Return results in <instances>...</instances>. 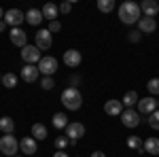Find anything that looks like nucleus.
Listing matches in <instances>:
<instances>
[{
  "label": "nucleus",
  "mask_w": 159,
  "mask_h": 157,
  "mask_svg": "<svg viewBox=\"0 0 159 157\" xmlns=\"http://www.w3.org/2000/svg\"><path fill=\"white\" fill-rule=\"evenodd\" d=\"M157 109H159V100H157Z\"/></svg>",
  "instance_id": "obj_42"
},
{
  "label": "nucleus",
  "mask_w": 159,
  "mask_h": 157,
  "mask_svg": "<svg viewBox=\"0 0 159 157\" xmlns=\"http://www.w3.org/2000/svg\"><path fill=\"white\" fill-rule=\"evenodd\" d=\"M144 151H147L148 155L157 157L159 155V138H155V136L147 138V140H144Z\"/></svg>",
  "instance_id": "obj_20"
},
{
  "label": "nucleus",
  "mask_w": 159,
  "mask_h": 157,
  "mask_svg": "<svg viewBox=\"0 0 159 157\" xmlns=\"http://www.w3.org/2000/svg\"><path fill=\"white\" fill-rule=\"evenodd\" d=\"M38 72L45 74V76H53V74L57 72V60L53 55L40 58V62H38Z\"/></svg>",
  "instance_id": "obj_4"
},
{
  "label": "nucleus",
  "mask_w": 159,
  "mask_h": 157,
  "mask_svg": "<svg viewBox=\"0 0 159 157\" xmlns=\"http://www.w3.org/2000/svg\"><path fill=\"white\" fill-rule=\"evenodd\" d=\"M9 38H11V43L15 47L24 49L28 45V34H25L21 28H11V32H9Z\"/></svg>",
  "instance_id": "obj_11"
},
{
  "label": "nucleus",
  "mask_w": 159,
  "mask_h": 157,
  "mask_svg": "<svg viewBox=\"0 0 159 157\" xmlns=\"http://www.w3.org/2000/svg\"><path fill=\"white\" fill-rule=\"evenodd\" d=\"M127 146H129L132 151H138V153H142V149H144V142H142V138H140V136H129V138H127Z\"/></svg>",
  "instance_id": "obj_25"
},
{
  "label": "nucleus",
  "mask_w": 159,
  "mask_h": 157,
  "mask_svg": "<svg viewBox=\"0 0 159 157\" xmlns=\"http://www.w3.org/2000/svg\"><path fill=\"white\" fill-rule=\"evenodd\" d=\"M66 136H68V140H70V145L72 142H76L81 136H85V125L83 123H79V121H70L68 123V127H66Z\"/></svg>",
  "instance_id": "obj_8"
},
{
  "label": "nucleus",
  "mask_w": 159,
  "mask_h": 157,
  "mask_svg": "<svg viewBox=\"0 0 159 157\" xmlns=\"http://www.w3.org/2000/svg\"><path fill=\"white\" fill-rule=\"evenodd\" d=\"M53 34H51L49 30L45 28V30H38L36 36H34V45H36L40 51H45V49H51V45H53Z\"/></svg>",
  "instance_id": "obj_7"
},
{
  "label": "nucleus",
  "mask_w": 159,
  "mask_h": 157,
  "mask_svg": "<svg viewBox=\"0 0 159 157\" xmlns=\"http://www.w3.org/2000/svg\"><path fill=\"white\" fill-rule=\"evenodd\" d=\"M47 30H49L51 34H55V32H60V30H61V24L57 21V19H55V21H49V28H47Z\"/></svg>",
  "instance_id": "obj_34"
},
{
  "label": "nucleus",
  "mask_w": 159,
  "mask_h": 157,
  "mask_svg": "<svg viewBox=\"0 0 159 157\" xmlns=\"http://www.w3.org/2000/svg\"><path fill=\"white\" fill-rule=\"evenodd\" d=\"M115 0H98V9L102 13H110V11H115Z\"/></svg>",
  "instance_id": "obj_27"
},
{
  "label": "nucleus",
  "mask_w": 159,
  "mask_h": 157,
  "mask_svg": "<svg viewBox=\"0 0 159 157\" xmlns=\"http://www.w3.org/2000/svg\"><path fill=\"white\" fill-rule=\"evenodd\" d=\"M147 89L151 96H159V76H155V79H151L147 83Z\"/></svg>",
  "instance_id": "obj_28"
},
{
  "label": "nucleus",
  "mask_w": 159,
  "mask_h": 157,
  "mask_svg": "<svg viewBox=\"0 0 159 157\" xmlns=\"http://www.w3.org/2000/svg\"><path fill=\"white\" fill-rule=\"evenodd\" d=\"M140 4L138 2H132V0H127V2H123L121 7H119V19H121V24L125 25H134L140 21Z\"/></svg>",
  "instance_id": "obj_1"
},
{
  "label": "nucleus",
  "mask_w": 159,
  "mask_h": 157,
  "mask_svg": "<svg viewBox=\"0 0 159 157\" xmlns=\"http://www.w3.org/2000/svg\"><path fill=\"white\" fill-rule=\"evenodd\" d=\"M61 104L66 106L68 110H79L83 106V96L76 87H66L61 91Z\"/></svg>",
  "instance_id": "obj_2"
},
{
  "label": "nucleus",
  "mask_w": 159,
  "mask_h": 157,
  "mask_svg": "<svg viewBox=\"0 0 159 157\" xmlns=\"http://www.w3.org/2000/svg\"><path fill=\"white\" fill-rule=\"evenodd\" d=\"M138 30H140L142 34H153V32L157 30V21H155V17H140V21H138Z\"/></svg>",
  "instance_id": "obj_15"
},
{
  "label": "nucleus",
  "mask_w": 159,
  "mask_h": 157,
  "mask_svg": "<svg viewBox=\"0 0 159 157\" xmlns=\"http://www.w3.org/2000/svg\"><path fill=\"white\" fill-rule=\"evenodd\" d=\"M15 130V121L11 117H0V132L2 134H13Z\"/></svg>",
  "instance_id": "obj_23"
},
{
  "label": "nucleus",
  "mask_w": 159,
  "mask_h": 157,
  "mask_svg": "<svg viewBox=\"0 0 159 157\" xmlns=\"http://www.w3.org/2000/svg\"><path fill=\"white\" fill-rule=\"evenodd\" d=\"M140 38H142V32H140V30H134V32H129L127 40H129V43H138Z\"/></svg>",
  "instance_id": "obj_33"
},
{
  "label": "nucleus",
  "mask_w": 159,
  "mask_h": 157,
  "mask_svg": "<svg viewBox=\"0 0 159 157\" xmlns=\"http://www.w3.org/2000/svg\"><path fill=\"white\" fill-rule=\"evenodd\" d=\"M81 62H83V55H81L79 49H68V51H64V64H66L68 68H76Z\"/></svg>",
  "instance_id": "obj_12"
},
{
  "label": "nucleus",
  "mask_w": 159,
  "mask_h": 157,
  "mask_svg": "<svg viewBox=\"0 0 159 157\" xmlns=\"http://www.w3.org/2000/svg\"><path fill=\"white\" fill-rule=\"evenodd\" d=\"M68 145H70V140H68V136H66V134L55 138V149H57V151H64V149H66Z\"/></svg>",
  "instance_id": "obj_29"
},
{
  "label": "nucleus",
  "mask_w": 159,
  "mask_h": 157,
  "mask_svg": "<svg viewBox=\"0 0 159 157\" xmlns=\"http://www.w3.org/2000/svg\"><path fill=\"white\" fill-rule=\"evenodd\" d=\"M21 60L25 64H36V62H40V49L36 45H25L21 49Z\"/></svg>",
  "instance_id": "obj_9"
},
{
  "label": "nucleus",
  "mask_w": 159,
  "mask_h": 157,
  "mask_svg": "<svg viewBox=\"0 0 159 157\" xmlns=\"http://www.w3.org/2000/svg\"><path fill=\"white\" fill-rule=\"evenodd\" d=\"M43 19H45V17H43V11H40V9H30V11L25 13V21L30 25H40Z\"/></svg>",
  "instance_id": "obj_19"
},
{
  "label": "nucleus",
  "mask_w": 159,
  "mask_h": 157,
  "mask_svg": "<svg viewBox=\"0 0 159 157\" xmlns=\"http://www.w3.org/2000/svg\"><path fill=\"white\" fill-rule=\"evenodd\" d=\"M51 123H53V127H55V130H66L70 121H68V117H66L64 113H55V115H53V119H51Z\"/></svg>",
  "instance_id": "obj_21"
},
{
  "label": "nucleus",
  "mask_w": 159,
  "mask_h": 157,
  "mask_svg": "<svg viewBox=\"0 0 159 157\" xmlns=\"http://www.w3.org/2000/svg\"><path fill=\"white\" fill-rule=\"evenodd\" d=\"M4 30H7V21L2 19V21H0V32H4Z\"/></svg>",
  "instance_id": "obj_38"
},
{
  "label": "nucleus",
  "mask_w": 159,
  "mask_h": 157,
  "mask_svg": "<svg viewBox=\"0 0 159 157\" xmlns=\"http://www.w3.org/2000/svg\"><path fill=\"white\" fill-rule=\"evenodd\" d=\"M2 85H4L7 89H13V87H17V74H13V72L2 74Z\"/></svg>",
  "instance_id": "obj_26"
},
{
  "label": "nucleus",
  "mask_w": 159,
  "mask_h": 157,
  "mask_svg": "<svg viewBox=\"0 0 159 157\" xmlns=\"http://www.w3.org/2000/svg\"><path fill=\"white\" fill-rule=\"evenodd\" d=\"M13 157H24V155H13Z\"/></svg>",
  "instance_id": "obj_40"
},
{
  "label": "nucleus",
  "mask_w": 159,
  "mask_h": 157,
  "mask_svg": "<svg viewBox=\"0 0 159 157\" xmlns=\"http://www.w3.org/2000/svg\"><path fill=\"white\" fill-rule=\"evenodd\" d=\"M148 125H151L153 130H159V109L148 115Z\"/></svg>",
  "instance_id": "obj_31"
},
{
  "label": "nucleus",
  "mask_w": 159,
  "mask_h": 157,
  "mask_svg": "<svg viewBox=\"0 0 159 157\" xmlns=\"http://www.w3.org/2000/svg\"><path fill=\"white\" fill-rule=\"evenodd\" d=\"M0 83H2V74H0Z\"/></svg>",
  "instance_id": "obj_41"
},
{
  "label": "nucleus",
  "mask_w": 159,
  "mask_h": 157,
  "mask_svg": "<svg viewBox=\"0 0 159 157\" xmlns=\"http://www.w3.org/2000/svg\"><path fill=\"white\" fill-rule=\"evenodd\" d=\"M38 66H34V64H25L24 68H21V74H19V76H21V79H24L25 83H36L38 81Z\"/></svg>",
  "instance_id": "obj_13"
},
{
  "label": "nucleus",
  "mask_w": 159,
  "mask_h": 157,
  "mask_svg": "<svg viewBox=\"0 0 159 157\" xmlns=\"http://www.w3.org/2000/svg\"><path fill=\"white\" fill-rule=\"evenodd\" d=\"M91 157H106V155H104L102 151H96V153H91Z\"/></svg>",
  "instance_id": "obj_37"
},
{
  "label": "nucleus",
  "mask_w": 159,
  "mask_h": 157,
  "mask_svg": "<svg viewBox=\"0 0 159 157\" xmlns=\"http://www.w3.org/2000/svg\"><path fill=\"white\" fill-rule=\"evenodd\" d=\"M72 2H74V0H68V2H61L60 7H57V9H60V13H64V15H68V13L72 11Z\"/></svg>",
  "instance_id": "obj_32"
},
{
  "label": "nucleus",
  "mask_w": 159,
  "mask_h": 157,
  "mask_svg": "<svg viewBox=\"0 0 159 157\" xmlns=\"http://www.w3.org/2000/svg\"><path fill=\"white\" fill-rule=\"evenodd\" d=\"M40 87H43L45 91H51V89L55 87V81H53L51 76H43V79H40Z\"/></svg>",
  "instance_id": "obj_30"
},
{
  "label": "nucleus",
  "mask_w": 159,
  "mask_h": 157,
  "mask_svg": "<svg viewBox=\"0 0 159 157\" xmlns=\"http://www.w3.org/2000/svg\"><path fill=\"white\" fill-rule=\"evenodd\" d=\"M17 149H19V140L13 134H2L0 136V153L13 157V155H17Z\"/></svg>",
  "instance_id": "obj_3"
},
{
  "label": "nucleus",
  "mask_w": 159,
  "mask_h": 157,
  "mask_svg": "<svg viewBox=\"0 0 159 157\" xmlns=\"http://www.w3.org/2000/svg\"><path fill=\"white\" fill-rule=\"evenodd\" d=\"M140 11L144 17H155L159 13V4L155 0H142V4H140Z\"/></svg>",
  "instance_id": "obj_16"
},
{
  "label": "nucleus",
  "mask_w": 159,
  "mask_h": 157,
  "mask_svg": "<svg viewBox=\"0 0 159 157\" xmlns=\"http://www.w3.org/2000/svg\"><path fill=\"white\" fill-rule=\"evenodd\" d=\"M140 121H142V115L134 109H125V113H121V123L125 127H129V130H134L140 125Z\"/></svg>",
  "instance_id": "obj_5"
},
{
  "label": "nucleus",
  "mask_w": 159,
  "mask_h": 157,
  "mask_svg": "<svg viewBox=\"0 0 159 157\" xmlns=\"http://www.w3.org/2000/svg\"><path fill=\"white\" fill-rule=\"evenodd\" d=\"M53 157H68V153H64V151H57V153H53Z\"/></svg>",
  "instance_id": "obj_35"
},
{
  "label": "nucleus",
  "mask_w": 159,
  "mask_h": 157,
  "mask_svg": "<svg viewBox=\"0 0 159 157\" xmlns=\"http://www.w3.org/2000/svg\"><path fill=\"white\" fill-rule=\"evenodd\" d=\"M79 81H81V76H70V83H72V85H76Z\"/></svg>",
  "instance_id": "obj_36"
},
{
  "label": "nucleus",
  "mask_w": 159,
  "mask_h": 157,
  "mask_svg": "<svg viewBox=\"0 0 159 157\" xmlns=\"http://www.w3.org/2000/svg\"><path fill=\"white\" fill-rule=\"evenodd\" d=\"M4 19V11H2V7H0V21Z\"/></svg>",
  "instance_id": "obj_39"
},
{
  "label": "nucleus",
  "mask_w": 159,
  "mask_h": 157,
  "mask_svg": "<svg viewBox=\"0 0 159 157\" xmlns=\"http://www.w3.org/2000/svg\"><path fill=\"white\" fill-rule=\"evenodd\" d=\"M136 106H138L136 110H138L140 115H151V113H155V110H157V100H155L153 96L142 98V100H138V104H136Z\"/></svg>",
  "instance_id": "obj_10"
},
{
  "label": "nucleus",
  "mask_w": 159,
  "mask_h": 157,
  "mask_svg": "<svg viewBox=\"0 0 159 157\" xmlns=\"http://www.w3.org/2000/svg\"><path fill=\"white\" fill-rule=\"evenodd\" d=\"M138 100H140V98H138V94H136V91H127V94L123 96L121 104L125 106V109H132L134 104H138Z\"/></svg>",
  "instance_id": "obj_24"
},
{
  "label": "nucleus",
  "mask_w": 159,
  "mask_h": 157,
  "mask_svg": "<svg viewBox=\"0 0 159 157\" xmlns=\"http://www.w3.org/2000/svg\"><path fill=\"white\" fill-rule=\"evenodd\" d=\"M4 21H7V25H11V28H19L25 21V15L19 9H9V11L4 13Z\"/></svg>",
  "instance_id": "obj_6"
},
{
  "label": "nucleus",
  "mask_w": 159,
  "mask_h": 157,
  "mask_svg": "<svg viewBox=\"0 0 159 157\" xmlns=\"http://www.w3.org/2000/svg\"><path fill=\"white\" fill-rule=\"evenodd\" d=\"M32 138L34 140H45L47 138V127L43 123H34L32 125Z\"/></svg>",
  "instance_id": "obj_22"
},
{
  "label": "nucleus",
  "mask_w": 159,
  "mask_h": 157,
  "mask_svg": "<svg viewBox=\"0 0 159 157\" xmlns=\"http://www.w3.org/2000/svg\"><path fill=\"white\" fill-rule=\"evenodd\" d=\"M19 149H21V153H24V155L34 157V155H36V140H34L32 136H25V138L19 140Z\"/></svg>",
  "instance_id": "obj_14"
},
{
  "label": "nucleus",
  "mask_w": 159,
  "mask_h": 157,
  "mask_svg": "<svg viewBox=\"0 0 159 157\" xmlns=\"http://www.w3.org/2000/svg\"><path fill=\"white\" fill-rule=\"evenodd\" d=\"M40 11H43V17H45V19H49V21H55V19H57V13H60V9H57L53 2H45Z\"/></svg>",
  "instance_id": "obj_18"
},
{
  "label": "nucleus",
  "mask_w": 159,
  "mask_h": 157,
  "mask_svg": "<svg viewBox=\"0 0 159 157\" xmlns=\"http://www.w3.org/2000/svg\"><path fill=\"white\" fill-rule=\"evenodd\" d=\"M34 157H36V155H34Z\"/></svg>",
  "instance_id": "obj_43"
},
{
  "label": "nucleus",
  "mask_w": 159,
  "mask_h": 157,
  "mask_svg": "<svg viewBox=\"0 0 159 157\" xmlns=\"http://www.w3.org/2000/svg\"><path fill=\"white\" fill-rule=\"evenodd\" d=\"M104 113H106V115H112V117L121 115L123 113L121 100H106V102H104Z\"/></svg>",
  "instance_id": "obj_17"
}]
</instances>
